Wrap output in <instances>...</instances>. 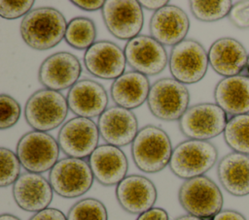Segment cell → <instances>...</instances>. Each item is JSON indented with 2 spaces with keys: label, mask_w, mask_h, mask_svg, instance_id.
<instances>
[{
  "label": "cell",
  "mask_w": 249,
  "mask_h": 220,
  "mask_svg": "<svg viewBox=\"0 0 249 220\" xmlns=\"http://www.w3.org/2000/svg\"><path fill=\"white\" fill-rule=\"evenodd\" d=\"M67 22L56 9L40 7L30 11L21 20L19 31L23 42L33 49L47 50L65 37Z\"/></svg>",
  "instance_id": "cell-1"
},
{
  "label": "cell",
  "mask_w": 249,
  "mask_h": 220,
  "mask_svg": "<svg viewBox=\"0 0 249 220\" xmlns=\"http://www.w3.org/2000/svg\"><path fill=\"white\" fill-rule=\"evenodd\" d=\"M172 151L168 135L155 125L139 129L131 144V156L135 166L147 173H159L169 165Z\"/></svg>",
  "instance_id": "cell-2"
},
{
  "label": "cell",
  "mask_w": 249,
  "mask_h": 220,
  "mask_svg": "<svg viewBox=\"0 0 249 220\" xmlns=\"http://www.w3.org/2000/svg\"><path fill=\"white\" fill-rule=\"evenodd\" d=\"M218 160V150L209 141L186 140L172 151L169 169L177 177L191 179L204 175Z\"/></svg>",
  "instance_id": "cell-3"
},
{
  "label": "cell",
  "mask_w": 249,
  "mask_h": 220,
  "mask_svg": "<svg viewBox=\"0 0 249 220\" xmlns=\"http://www.w3.org/2000/svg\"><path fill=\"white\" fill-rule=\"evenodd\" d=\"M178 200L188 214L201 219L213 218L224 204L220 188L206 175L185 180L179 188Z\"/></svg>",
  "instance_id": "cell-4"
},
{
  "label": "cell",
  "mask_w": 249,
  "mask_h": 220,
  "mask_svg": "<svg viewBox=\"0 0 249 220\" xmlns=\"http://www.w3.org/2000/svg\"><path fill=\"white\" fill-rule=\"evenodd\" d=\"M68 110L67 99L60 92L43 88L28 98L24 107V117L34 131L48 132L63 123Z\"/></svg>",
  "instance_id": "cell-5"
},
{
  "label": "cell",
  "mask_w": 249,
  "mask_h": 220,
  "mask_svg": "<svg viewBox=\"0 0 249 220\" xmlns=\"http://www.w3.org/2000/svg\"><path fill=\"white\" fill-rule=\"evenodd\" d=\"M188 87L173 78L158 79L151 85L147 99L151 113L163 121L179 120L189 109Z\"/></svg>",
  "instance_id": "cell-6"
},
{
  "label": "cell",
  "mask_w": 249,
  "mask_h": 220,
  "mask_svg": "<svg viewBox=\"0 0 249 220\" xmlns=\"http://www.w3.org/2000/svg\"><path fill=\"white\" fill-rule=\"evenodd\" d=\"M59 151L57 140L52 135L30 131L18 140L16 153L27 172L42 173L51 171L57 163Z\"/></svg>",
  "instance_id": "cell-7"
},
{
  "label": "cell",
  "mask_w": 249,
  "mask_h": 220,
  "mask_svg": "<svg viewBox=\"0 0 249 220\" xmlns=\"http://www.w3.org/2000/svg\"><path fill=\"white\" fill-rule=\"evenodd\" d=\"M93 179L89 162L72 157L58 160L49 173V181L53 192L66 199L86 194L92 186Z\"/></svg>",
  "instance_id": "cell-8"
},
{
  "label": "cell",
  "mask_w": 249,
  "mask_h": 220,
  "mask_svg": "<svg viewBox=\"0 0 249 220\" xmlns=\"http://www.w3.org/2000/svg\"><path fill=\"white\" fill-rule=\"evenodd\" d=\"M168 65L172 78L177 81L185 85L196 83L207 72L208 53L199 42L185 39L172 47Z\"/></svg>",
  "instance_id": "cell-9"
},
{
  "label": "cell",
  "mask_w": 249,
  "mask_h": 220,
  "mask_svg": "<svg viewBox=\"0 0 249 220\" xmlns=\"http://www.w3.org/2000/svg\"><path fill=\"white\" fill-rule=\"evenodd\" d=\"M228 120L217 104L200 103L189 107L179 119V128L188 140L208 141L224 133Z\"/></svg>",
  "instance_id": "cell-10"
},
{
  "label": "cell",
  "mask_w": 249,
  "mask_h": 220,
  "mask_svg": "<svg viewBox=\"0 0 249 220\" xmlns=\"http://www.w3.org/2000/svg\"><path fill=\"white\" fill-rule=\"evenodd\" d=\"M101 14L108 31L120 40L129 41L135 38L144 24L143 10L139 1L107 0Z\"/></svg>",
  "instance_id": "cell-11"
},
{
  "label": "cell",
  "mask_w": 249,
  "mask_h": 220,
  "mask_svg": "<svg viewBox=\"0 0 249 220\" xmlns=\"http://www.w3.org/2000/svg\"><path fill=\"white\" fill-rule=\"evenodd\" d=\"M97 124L85 117H73L66 121L58 132L57 142L60 150L68 157L85 159L98 146Z\"/></svg>",
  "instance_id": "cell-12"
},
{
  "label": "cell",
  "mask_w": 249,
  "mask_h": 220,
  "mask_svg": "<svg viewBox=\"0 0 249 220\" xmlns=\"http://www.w3.org/2000/svg\"><path fill=\"white\" fill-rule=\"evenodd\" d=\"M124 51L126 63L132 68V71L147 77L159 75L168 63L169 57L164 46L152 36H136L127 41Z\"/></svg>",
  "instance_id": "cell-13"
},
{
  "label": "cell",
  "mask_w": 249,
  "mask_h": 220,
  "mask_svg": "<svg viewBox=\"0 0 249 220\" xmlns=\"http://www.w3.org/2000/svg\"><path fill=\"white\" fill-rule=\"evenodd\" d=\"M82 66L78 57L70 52L60 51L48 56L40 65L39 81L45 88L60 91L71 88L79 79Z\"/></svg>",
  "instance_id": "cell-14"
},
{
  "label": "cell",
  "mask_w": 249,
  "mask_h": 220,
  "mask_svg": "<svg viewBox=\"0 0 249 220\" xmlns=\"http://www.w3.org/2000/svg\"><path fill=\"white\" fill-rule=\"evenodd\" d=\"M87 71L93 77L102 79H116L125 70L124 51L110 41L95 42L84 54Z\"/></svg>",
  "instance_id": "cell-15"
},
{
  "label": "cell",
  "mask_w": 249,
  "mask_h": 220,
  "mask_svg": "<svg viewBox=\"0 0 249 220\" xmlns=\"http://www.w3.org/2000/svg\"><path fill=\"white\" fill-rule=\"evenodd\" d=\"M97 127L106 143L117 147L132 143L139 132L135 114L119 106L107 108L98 117Z\"/></svg>",
  "instance_id": "cell-16"
},
{
  "label": "cell",
  "mask_w": 249,
  "mask_h": 220,
  "mask_svg": "<svg viewBox=\"0 0 249 220\" xmlns=\"http://www.w3.org/2000/svg\"><path fill=\"white\" fill-rule=\"evenodd\" d=\"M116 197L124 211L139 215L154 207L158 191L156 185L148 177L130 174L117 185Z\"/></svg>",
  "instance_id": "cell-17"
},
{
  "label": "cell",
  "mask_w": 249,
  "mask_h": 220,
  "mask_svg": "<svg viewBox=\"0 0 249 220\" xmlns=\"http://www.w3.org/2000/svg\"><path fill=\"white\" fill-rule=\"evenodd\" d=\"M13 197L18 206L28 212H39L49 207L53 190L41 173H23L13 184Z\"/></svg>",
  "instance_id": "cell-18"
},
{
  "label": "cell",
  "mask_w": 249,
  "mask_h": 220,
  "mask_svg": "<svg viewBox=\"0 0 249 220\" xmlns=\"http://www.w3.org/2000/svg\"><path fill=\"white\" fill-rule=\"evenodd\" d=\"M149 28L151 36L162 46L174 47L185 40L190 20L181 8L168 4L153 14Z\"/></svg>",
  "instance_id": "cell-19"
},
{
  "label": "cell",
  "mask_w": 249,
  "mask_h": 220,
  "mask_svg": "<svg viewBox=\"0 0 249 220\" xmlns=\"http://www.w3.org/2000/svg\"><path fill=\"white\" fill-rule=\"evenodd\" d=\"M69 110L79 117L100 116L107 109L108 94L99 82L84 79L78 80L67 93Z\"/></svg>",
  "instance_id": "cell-20"
},
{
  "label": "cell",
  "mask_w": 249,
  "mask_h": 220,
  "mask_svg": "<svg viewBox=\"0 0 249 220\" xmlns=\"http://www.w3.org/2000/svg\"><path fill=\"white\" fill-rule=\"evenodd\" d=\"M94 179L104 186L118 185L125 176L128 162L124 152L111 144H101L89 157Z\"/></svg>",
  "instance_id": "cell-21"
},
{
  "label": "cell",
  "mask_w": 249,
  "mask_h": 220,
  "mask_svg": "<svg viewBox=\"0 0 249 220\" xmlns=\"http://www.w3.org/2000/svg\"><path fill=\"white\" fill-rule=\"evenodd\" d=\"M207 53L210 67L224 78L238 76L247 69L249 53L236 39L220 38L210 46Z\"/></svg>",
  "instance_id": "cell-22"
},
{
  "label": "cell",
  "mask_w": 249,
  "mask_h": 220,
  "mask_svg": "<svg viewBox=\"0 0 249 220\" xmlns=\"http://www.w3.org/2000/svg\"><path fill=\"white\" fill-rule=\"evenodd\" d=\"M214 100L231 116L249 113V76L224 78L214 88Z\"/></svg>",
  "instance_id": "cell-23"
},
{
  "label": "cell",
  "mask_w": 249,
  "mask_h": 220,
  "mask_svg": "<svg viewBox=\"0 0 249 220\" xmlns=\"http://www.w3.org/2000/svg\"><path fill=\"white\" fill-rule=\"evenodd\" d=\"M150 89V80L147 76L129 71L113 81L110 95L116 106L131 110L147 101Z\"/></svg>",
  "instance_id": "cell-24"
},
{
  "label": "cell",
  "mask_w": 249,
  "mask_h": 220,
  "mask_svg": "<svg viewBox=\"0 0 249 220\" xmlns=\"http://www.w3.org/2000/svg\"><path fill=\"white\" fill-rule=\"evenodd\" d=\"M217 175L223 188L234 197L249 195V155L230 152L218 163Z\"/></svg>",
  "instance_id": "cell-25"
},
{
  "label": "cell",
  "mask_w": 249,
  "mask_h": 220,
  "mask_svg": "<svg viewBox=\"0 0 249 220\" xmlns=\"http://www.w3.org/2000/svg\"><path fill=\"white\" fill-rule=\"evenodd\" d=\"M96 27L90 18L79 16L72 18L66 28L64 40L66 43L76 48L87 50L95 42Z\"/></svg>",
  "instance_id": "cell-26"
},
{
  "label": "cell",
  "mask_w": 249,
  "mask_h": 220,
  "mask_svg": "<svg viewBox=\"0 0 249 220\" xmlns=\"http://www.w3.org/2000/svg\"><path fill=\"white\" fill-rule=\"evenodd\" d=\"M223 134L227 145L233 152L249 155V113L231 116Z\"/></svg>",
  "instance_id": "cell-27"
},
{
  "label": "cell",
  "mask_w": 249,
  "mask_h": 220,
  "mask_svg": "<svg viewBox=\"0 0 249 220\" xmlns=\"http://www.w3.org/2000/svg\"><path fill=\"white\" fill-rule=\"evenodd\" d=\"M232 2L230 0L217 1H190V10L193 16L199 21L213 22L229 16Z\"/></svg>",
  "instance_id": "cell-28"
},
{
  "label": "cell",
  "mask_w": 249,
  "mask_h": 220,
  "mask_svg": "<svg viewBox=\"0 0 249 220\" xmlns=\"http://www.w3.org/2000/svg\"><path fill=\"white\" fill-rule=\"evenodd\" d=\"M67 220H108V212L101 201L86 198L71 206L67 213Z\"/></svg>",
  "instance_id": "cell-29"
},
{
  "label": "cell",
  "mask_w": 249,
  "mask_h": 220,
  "mask_svg": "<svg viewBox=\"0 0 249 220\" xmlns=\"http://www.w3.org/2000/svg\"><path fill=\"white\" fill-rule=\"evenodd\" d=\"M21 163L14 151L9 148H0V186L7 187L14 184L19 177Z\"/></svg>",
  "instance_id": "cell-30"
},
{
  "label": "cell",
  "mask_w": 249,
  "mask_h": 220,
  "mask_svg": "<svg viewBox=\"0 0 249 220\" xmlns=\"http://www.w3.org/2000/svg\"><path fill=\"white\" fill-rule=\"evenodd\" d=\"M21 108L18 102L8 94L0 95V129H10L20 117Z\"/></svg>",
  "instance_id": "cell-31"
},
{
  "label": "cell",
  "mask_w": 249,
  "mask_h": 220,
  "mask_svg": "<svg viewBox=\"0 0 249 220\" xmlns=\"http://www.w3.org/2000/svg\"><path fill=\"white\" fill-rule=\"evenodd\" d=\"M34 5L33 0H21V1H11L1 0L0 1V16L6 19H16L20 16H25Z\"/></svg>",
  "instance_id": "cell-32"
},
{
  "label": "cell",
  "mask_w": 249,
  "mask_h": 220,
  "mask_svg": "<svg viewBox=\"0 0 249 220\" xmlns=\"http://www.w3.org/2000/svg\"><path fill=\"white\" fill-rule=\"evenodd\" d=\"M229 19L239 29L249 28V0L234 2L229 14Z\"/></svg>",
  "instance_id": "cell-33"
},
{
  "label": "cell",
  "mask_w": 249,
  "mask_h": 220,
  "mask_svg": "<svg viewBox=\"0 0 249 220\" xmlns=\"http://www.w3.org/2000/svg\"><path fill=\"white\" fill-rule=\"evenodd\" d=\"M29 220H67V216L57 208L48 207L36 212Z\"/></svg>",
  "instance_id": "cell-34"
},
{
  "label": "cell",
  "mask_w": 249,
  "mask_h": 220,
  "mask_svg": "<svg viewBox=\"0 0 249 220\" xmlns=\"http://www.w3.org/2000/svg\"><path fill=\"white\" fill-rule=\"evenodd\" d=\"M136 220H169V216L165 209L161 207H152L139 214Z\"/></svg>",
  "instance_id": "cell-35"
},
{
  "label": "cell",
  "mask_w": 249,
  "mask_h": 220,
  "mask_svg": "<svg viewBox=\"0 0 249 220\" xmlns=\"http://www.w3.org/2000/svg\"><path fill=\"white\" fill-rule=\"evenodd\" d=\"M71 3L84 11L93 12V11L102 9L105 4V1H103V0H97V1H94V0H72Z\"/></svg>",
  "instance_id": "cell-36"
},
{
  "label": "cell",
  "mask_w": 249,
  "mask_h": 220,
  "mask_svg": "<svg viewBox=\"0 0 249 220\" xmlns=\"http://www.w3.org/2000/svg\"><path fill=\"white\" fill-rule=\"evenodd\" d=\"M212 220H247L246 217L239 211L233 209H222L217 213Z\"/></svg>",
  "instance_id": "cell-37"
},
{
  "label": "cell",
  "mask_w": 249,
  "mask_h": 220,
  "mask_svg": "<svg viewBox=\"0 0 249 220\" xmlns=\"http://www.w3.org/2000/svg\"><path fill=\"white\" fill-rule=\"evenodd\" d=\"M142 9H146V10H149V11H154V12H157L159 11L160 9L163 8L164 6L168 5V1L166 0H160V1H151V0H148V1H145V0H141L139 1Z\"/></svg>",
  "instance_id": "cell-38"
},
{
  "label": "cell",
  "mask_w": 249,
  "mask_h": 220,
  "mask_svg": "<svg viewBox=\"0 0 249 220\" xmlns=\"http://www.w3.org/2000/svg\"><path fill=\"white\" fill-rule=\"evenodd\" d=\"M174 220H203V219L198 218V217L194 216V215H191V214H185V215H182V216L177 217V218L174 219Z\"/></svg>",
  "instance_id": "cell-39"
},
{
  "label": "cell",
  "mask_w": 249,
  "mask_h": 220,
  "mask_svg": "<svg viewBox=\"0 0 249 220\" xmlns=\"http://www.w3.org/2000/svg\"><path fill=\"white\" fill-rule=\"evenodd\" d=\"M0 220H20L18 217L10 214V213H3L0 215Z\"/></svg>",
  "instance_id": "cell-40"
},
{
  "label": "cell",
  "mask_w": 249,
  "mask_h": 220,
  "mask_svg": "<svg viewBox=\"0 0 249 220\" xmlns=\"http://www.w3.org/2000/svg\"><path fill=\"white\" fill-rule=\"evenodd\" d=\"M247 71L249 74V54H248V61H247Z\"/></svg>",
  "instance_id": "cell-41"
}]
</instances>
